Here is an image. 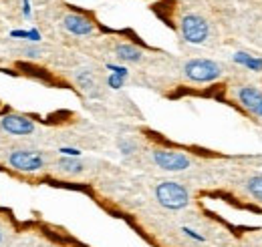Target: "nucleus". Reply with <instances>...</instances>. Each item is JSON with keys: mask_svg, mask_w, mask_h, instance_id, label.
I'll use <instances>...</instances> for the list:
<instances>
[{"mask_svg": "<svg viewBox=\"0 0 262 247\" xmlns=\"http://www.w3.org/2000/svg\"><path fill=\"white\" fill-rule=\"evenodd\" d=\"M178 31L182 34V38L190 44H206L212 38V24L208 22V18L200 12H184L178 20Z\"/></svg>", "mask_w": 262, "mask_h": 247, "instance_id": "obj_1", "label": "nucleus"}, {"mask_svg": "<svg viewBox=\"0 0 262 247\" xmlns=\"http://www.w3.org/2000/svg\"><path fill=\"white\" fill-rule=\"evenodd\" d=\"M232 101L250 117L262 119V89L252 83H236L232 87Z\"/></svg>", "mask_w": 262, "mask_h": 247, "instance_id": "obj_2", "label": "nucleus"}, {"mask_svg": "<svg viewBox=\"0 0 262 247\" xmlns=\"http://www.w3.org/2000/svg\"><path fill=\"white\" fill-rule=\"evenodd\" d=\"M184 75L192 83H214L224 77V64L212 59H190L184 64Z\"/></svg>", "mask_w": 262, "mask_h": 247, "instance_id": "obj_3", "label": "nucleus"}, {"mask_svg": "<svg viewBox=\"0 0 262 247\" xmlns=\"http://www.w3.org/2000/svg\"><path fill=\"white\" fill-rule=\"evenodd\" d=\"M156 199L165 209L180 211L190 205V191L178 181H162L156 187Z\"/></svg>", "mask_w": 262, "mask_h": 247, "instance_id": "obj_4", "label": "nucleus"}, {"mask_svg": "<svg viewBox=\"0 0 262 247\" xmlns=\"http://www.w3.org/2000/svg\"><path fill=\"white\" fill-rule=\"evenodd\" d=\"M151 161L169 173H180L192 167V159L182 151H173V149H156L151 151Z\"/></svg>", "mask_w": 262, "mask_h": 247, "instance_id": "obj_5", "label": "nucleus"}, {"mask_svg": "<svg viewBox=\"0 0 262 247\" xmlns=\"http://www.w3.org/2000/svg\"><path fill=\"white\" fill-rule=\"evenodd\" d=\"M8 165L23 173H36L45 167V157L40 153H34V151L16 149L8 155Z\"/></svg>", "mask_w": 262, "mask_h": 247, "instance_id": "obj_6", "label": "nucleus"}, {"mask_svg": "<svg viewBox=\"0 0 262 247\" xmlns=\"http://www.w3.org/2000/svg\"><path fill=\"white\" fill-rule=\"evenodd\" d=\"M0 127L14 137H27L34 133V123L25 115H4L0 119Z\"/></svg>", "mask_w": 262, "mask_h": 247, "instance_id": "obj_7", "label": "nucleus"}, {"mask_svg": "<svg viewBox=\"0 0 262 247\" xmlns=\"http://www.w3.org/2000/svg\"><path fill=\"white\" fill-rule=\"evenodd\" d=\"M63 27H65L67 32H71L75 36H89V34L95 32V24L87 16L75 14V12L67 14L65 18H63Z\"/></svg>", "mask_w": 262, "mask_h": 247, "instance_id": "obj_8", "label": "nucleus"}, {"mask_svg": "<svg viewBox=\"0 0 262 247\" xmlns=\"http://www.w3.org/2000/svg\"><path fill=\"white\" fill-rule=\"evenodd\" d=\"M115 57L123 62H139L143 59V53L135 46V44H129V42H121L115 46Z\"/></svg>", "mask_w": 262, "mask_h": 247, "instance_id": "obj_9", "label": "nucleus"}, {"mask_svg": "<svg viewBox=\"0 0 262 247\" xmlns=\"http://www.w3.org/2000/svg\"><path fill=\"white\" fill-rule=\"evenodd\" d=\"M244 191L248 197H252L256 203H262V173L250 175L248 179H244Z\"/></svg>", "mask_w": 262, "mask_h": 247, "instance_id": "obj_10", "label": "nucleus"}, {"mask_svg": "<svg viewBox=\"0 0 262 247\" xmlns=\"http://www.w3.org/2000/svg\"><path fill=\"white\" fill-rule=\"evenodd\" d=\"M57 167H59L61 173H67V175H79L83 171V165L79 161H75V159H61L57 163Z\"/></svg>", "mask_w": 262, "mask_h": 247, "instance_id": "obj_11", "label": "nucleus"}, {"mask_svg": "<svg viewBox=\"0 0 262 247\" xmlns=\"http://www.w3.org/2000/svg\"><path fill=\"white\" fill-rule=\"evenodd\" d=\"M77 83L83 87V89H93L95 87V81H93V75L89 70H81L77 75Z\"/></svg>", "mask_w": 262, "mask_h": 247, "instance_id": "obj_12", "label": "nucleus"}, {"mask_svg": "<svg viewBox=\"0 0 262 247\" xmlns=\"http://www.w3.org/2000/svg\"><path fill=\"white\" fill-rule=\"evenodd\" d=\"M0 241H2V231H0Z\"/></svg>", "mask_w": 262, "mask_h": 247, "instance_id": "obj_13", "label": "nucleus"}]
</instances>
